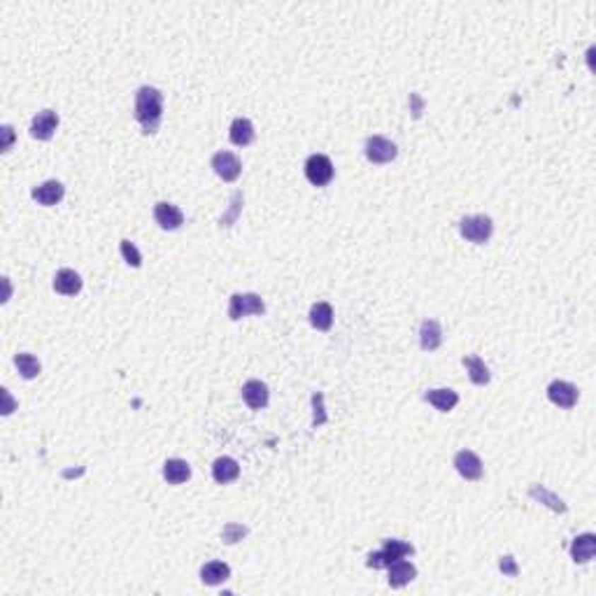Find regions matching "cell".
Here are the masks:
<instances>
[{
    "label": "cell",
    "instance_id": "2e32d148",
    "mask_svg": "<svg viewBox=\"0 0 596 596\" xmlns=\"http://www.w3.org/2000/svg\"><path fill=\"white\" fill-rule=\"evenodd\" d=\"M419 345L426 352H433L443 345V329L436 320H424L422 327H419Z\"/></svg>",
    "mask_w": 596,
    "mask_h": 596
},
{
    "label": "cell",
    "instance_id": "ffe728a7",
    "mask_svg": "<svg viewBox=\"0 0 596 596\" xmlns=\"http://www.w3.org/2000/svg\"><path fill=\"white\" fill-rule=\"evenodd\" d=\"M424 399L431 403L436 410L450 412L459 403V394L452 392V389H428V392L424 394Z\"/></svg>",
    "mask_w": 596,
    "mask_h": 596
},
{
    "label": "cell",
    "instance_id": "52a82bcc",
    "mask_svg": "<svg viewBox=\"0 0 596 596\" xmlns=\"http://www.w3.org/2000/svg\"><path fill=\"white\" fill-rule=\"evenodd\" d=\"M212 168L224 182H235L243 173V163L233 152H217L212 156Z\"/></svg>",
    "mask_w": 596,
    "mask_h": 596
},
{
    "label": "cell",
    "instance_id": "7402d4cb",
    "mask_svg": "<svg viewBox=\"0 0 596 596\" xmlns=\"http://www.w3.org/2000/svg\"><path fill=\"white\" fill-rule=\"evenodd\" d=\"M163 478L170 484H182L192 478V468H189L185 459H168L163 464Z\"/></svg>",
    "mask_w": 596,
    "mask_h": 596
},
{
    "label": "cell",
    "instance_id": "9c48e42d",
    "mask_svg": "<svg viewBox=\"0 0 596 596\" xmlns=\"http://www.w3.org/2000/svg\"><path fill=\"white\" fill-rule=\"evenodd\" d=\"M154 219L163 231H177V228L185 224V214H182V210L177 205L165 203V201L154 205Z\"/></svg>",
    "mask_w": 596,
    "mask_h": 596
},
{
    "label": "cell",
    "instance_id": "ac0fdd59",
    "mask_svg": "<svg viewBox=\"0 0 596 596\" xmlns=\"http://www.w3.org/2000/svg\"><path fill=\"white\" fill-rule=\"evenodd\" d=\"M238 475H240V466H238V462L231 457H219L217 462L212 464V478L219 484L233 482V480H238Z\"/></svg>",
    "mask_w": 596,
    "mask_h": 596
},
{
    "label": "cell",
    "instance_id": "d6986e66",
    "mask_svg": "<svg viewBox=\"0 0 596 596\" xmlns=\"http://www.w3.org/2000/svg\"><path fill=\"white\" fill-rule=\"evenodd\" d=\"M228 138H231L233 145L238 147H247L254 142V126L250 119H245V117H238L233 119V124H231V131H228Z\"/></svg>",
    "mask_w": 596,
    "mask_h": 596
},
{
    "label": "cell",
    "instance_id": "4316f807",
    "mask_svg": "<svg viewBox=\"0 0 596 596\" xmlns=\"http://www.w3.org/2000/svg\"><path fill=\"white\" fill-rule=\"evenodd\" d=\"M119 250H122V257H124V261H126L129 266H133V268H140V266H142V254L138 252V247H135L131 240H122V245H119Z\"/></svg>",
    "mask_w": 596,
    "mask_h": 596
},
{
    "label": "cell",
    "instance_id": "8fae6325",
    "mask_svg": "<svg viewBox=\"0 0 596 596\" xmlns=\"http://www.w3.org/2000/svg\"><path fill=\"white\" fill-rule=\"evenodd\" d=\"M57 129H59V115L54 110H42L30 122V135L37 140H49Z\"/></svg>",
    "mask_w": 596,
    "mask_h": 596
},
{
    "label": "cell",
    "instance_id": "277c9868",
    "mask_svg": "<svg viewBox=\"0 0 596 596\" xmlns=\"http://www.w3.org/2000/svg\"><path fill=\"white\" fill-rule=\"evenodd\" d=\"M266 303L259 293H233L231 303H228V317L231 320H240L247 315H264Z\"/></svg>",
    "mask_w": 596,
    "mask_h": 596
},
{
    "label": "cell",
    "instance_id": "7a4b0ae2",
    "mask_svg": "<svg viewBox=\"0 0 596 596\" xmlns=\"http://www.w3.org/2000/svg\"><path fill=\"white\" fill-rule=\"evenodd\" d=\"M412 552H415V547H412L410 543H405V540L389 538V540H385L382 550L368 554V561H366V563H368L370 568H389L394 561L410 557Z\"/></svg>",
    "mask_w": 596,
    "mask_h": 596
},
{
    "label": "cell",
    "instance_id": "603a6c76",
    "mask_svg": "<svg viewBox=\"0 0 596 596\" xmlns=\"http://www.w3.org/2000/svg\"><path fill=\"white\" fill-rule=\"evenodd\" d=\"M310 324L317 331H329L333 327V308L329 303H315L310 308Z\"/></svg>",
    "mask_w": 596,
    "mask_h": 596
},
{
    "label": "cell",
    "instance_id": "83f0119b",
    "mask_svg": "<svg viewBox=\"0 0 596 596\" xmlns=\"http://www.w3.org/2000/svg\"><path fill=\"white\" fill-rule=\"evenodd\" d=\"M245 536H247V529H245L243 524H235V522L226 524L224 531H221V538H224V543H228V545L238 543V540H243Z\"/></svg>",
    "mask_w": 596,
    "mask_h": 596
},
{
    "label": "cell",
    "instance_id": "5b68a950",
    "mask_svg": "<svg viewBox=\"0 0 596 596\" xmlns=\"http://www.w3.org/2000/svg\"><path fill=\"white\" fill-rule=\"evenodd\" d=\"M333 163L327 154H312L305 161V177L310 180V185L315 187H327L333 180Z\"/></svg>",
    "mask_w": 596,
    "mask_h": 596
},
{
    "label": "cell",
    "instance_id": "cb8c5ba5",
    "mask_svg": "<svg viewBox=\"0 0 596 596\" xmlns=\"http://www.w3.org/2000/svg\"><path fill=\"white\" fill-rule=\"evenodd\" d=\"M464 366L468 370V378H471L473 385H487L489 382V368L480 356H464Z\"/></svg>",
    "mask_w": 596,
    "mask_h": 596
},
{
    "label": "cell",
    "instance_id": "4dcf8cb0",
    "mask_svg": "<svg viewBox=\"0 0 596 596\" xmlns=\"http://www.w3.org/2000/svg\"><path fill=\"white\" fill-rule=\"evenodd\" d=\"M3 135H5V142H3V149L7 152L12 145V140H14V133H12V126H3Z\"/></svg>",
    "mask_w": 596,
    "mask_h": 596
},
{
    "label": "cell",
    "instance_id": "f1b7e54d",
    "mask_svg": "<svg viewBox=\"0 0 596 596\" xmlns=\"http://www.w3.org/2000/svg\"><path fill=\"white\" fill-rule=\"evenodd\" d=\"M240 208H243V194L238 192L233 196V201H231V210H228L224 217L219 219V226H231L233 221H235V217H238V212H240Z\"/></svg>",
    "mask_w": 596,
    "mask_h": 596
},
{
    "label": "cell",
    "instance_id": "484cf974",
    "mask_svg": "<svg viewBox=\"0 0 596 596\" xmlns=\"http://www.w3.org/2000/svg\"><path fill=\"white\" fill-rule=\"evenodd\" d=\"M14 366L19 368L21 373V378H26V380H33L40 375V361L35 359L33 354H26V352H21L14 356Z\"/></svg>",
    "mask_w": 596,
    "mask_h": 596
},
{
    "label": "cell",
    "instance_id": "7c38bea8",
    "mask_svg": "<svg viewBox=\"0 0 596 596\" xmlns=\"http://www.w3.org/2000/svg\"><path fill=\"white\" fill-rule=\"evenodd\" d=\"M63 194H66V187L61 185L59 180H47L45 185H40L33 189V198L40 205H47V208H52V205H57Z\"/></svg>",
    "mask_w": 596,
    "mask_h": 596
},
{
    "label": "cell",
    "instance_id": "e0dca14e",
    "mask_svg": "<svg viewBox=\"0 0 596 596\" xmlns=\"http://www.w3.org/2000/svg\"><path fill=\"white\" fill-rule=\"evenodd\" d=\"M596 554V536L594 534H580L573 545H571V557L575 563H587Z\"/></svg>",
    "mask_w": 596,
    "mask_h": 596
},
{
    "label": "cell",
    "instance_id": "8992f818",
    "mask_svg": "<svg viewBox=\"0 0 596 596\" xmlns=\"http://www.w3.org/2000/svg\"><path fill=\"white\" fill-rule=\"evenodd\" d=\"M396 154H399V149L392 140L382 138V135H370L368 140H366V156H368V161L373 163H389L394 161Z\"/></svg>",
    "mask_w": 596,
    "mask_h": 596
},
{
    "label": "cell",
    "instance_id": "9a60e30c",
    "mask_svg": "<svg viewBox=\"0 0 596 596\" xmlns=\"http://www.w3.org/2000/svg\"><path fill=\"white\" fill-rule=\"evenodd\" d=\"M54 289L63 296H75L82 289V277H79L75 270L70 268H61L57 275H54Z\"/></svg>",
    "mask_w": 596,
    "mask_h": 596
},
{
    "label": "cell",
    "instance_id": "30bf717a",
    "mask_svg": "<svg viewBox=\"0 0 596 596\" xmlns=\"http://www.w3.org/2000/svg\"><path fill=\"white\" fill-rule=\"evenodd\" d=\"M455 468L459 475L466 480H480L482 478V462L480 457L471 450H462L455 455Z\"/></svg>",
    "mask_w": 596,
    "mask_h": 596
},
{
    "label": "cell",
    "instance_id": "d4e9b609",
    "mask_svg": "<svg viewBox=\"0 0 596 596\" xmlns=\"http://www.w3.org/2000/svg\"><path fill=\"white\" fill-rule=\"evenodd\" d=\"M529 494H531V498H536V501H540V503H545L547 508H552L554 513H566V503H563L557 494L547 491L543 484H534V487L529 489Z\"/></svg>",
    "mask_w": 596,
    "mask_h": 596
},
{
    "label": "cell",
    "instance_id": "6da1fadb",
    "mask_svg": "<svg viewBox=\"0 0 596 596\" xmlns=\"http://www.w3.org/2000/svg\"><path fill=\"white\" fill-rule=\"evenodd\" d=\"M163 115V93L154 86H140L135 93V119L145 133H154Z\"/></svg>",
    "mask_w": 596,
    "mask_h": 596
},
{
    "label": "cell",
    "instance_id": "3957f363",
    "mask_svg": "<svg viewBox=\"0 0 596 596\" xmlns=\"http://www.w3.org/2000/svg\"><path fill=\"white\" fill-rule=\"evenodd\" d=\"M459 233L475 245H484L494 233V221L487 214H471L459 221Z\"/></svg>",
    "mask_w": 596,
    "mask_h": 596
},
{
    "label": "cell",
    "instance_id": "f546056e",
    "mask_svg": "<svg viewBox=\"0 0 596 596\" xmlns=\"http://www.w3.org/2000/svg\"><path fill=\"white\" fill-rule=\"evenodd\" d=\"M498 566H501V571H503L506 575H510V578H515L520 573V568H518V563H515V559L510 557V554H506V557H501V561H498Z\"/></svg>",
    "mask_w": 596,
    "mask_h": 596
},
{
    "label": "cell",
    "instance_id": "4fadbf2b",
    "mask_svg": "<svg viewBox=\"0 0 596 596\" xmlns=\"http://www.w3.org/2000/svg\"><path fill=\"white\" fill-rule=\"evenodd\" d=\"M417 578V568L412 566L410 561L399 559L394 561L392 566H389V587H394V590H399V587H405L408 583Z\"/></svg>",
    "mask_w": 596,
    "mask_h": 596
},
{
    "label": "cell",
    "instance_id": "44dd1931",
    "mask_svg": "<svg viewBox=\"0 0 596 596\" xmlns=\"http://www.w3.org/2000/svg\"><path fill=\"white\" fill-rule=\"evenodd\" d=\"M231 578V568H228V563L224 561H208L205 566L201 568V580L205 585H221L226 583V580Z\"/></svg>",
    "mask_w": 596,
    "mask_h": 596
},
{
    "label": "cell",
    "instance_id": "ba28073f",
    "mask_svg": "<svg viewBox=\"0 0 596 596\" xmlns=\"http://www.w3.org/2000/svg\"><path fill=\"white\" fill-rule=\"evenodd\" d=\"M578 387L566 382V380H554L547 387V399H550L554 405H559V408H566L571 410L573 405L578 403Z\"/></svg>",
    "mask_w": 596,
    "mask_h": 596
},
{
    "label": "cell",
    "instance_id": "5bb4252c",
    "mask_svg": "<svg viewBox=\"0 0 596 596\" xmlns=\"http://www.w3.org/2000/svg\"><path fill=\"white\" fill-rule=\"evenodd\" d=\"M243 399L252 410H261L268 405V387L261 380H250L243 387Z\"/></svg>",
    "mask_w": 596,
    "mask_h": 596
}]
</instances>
